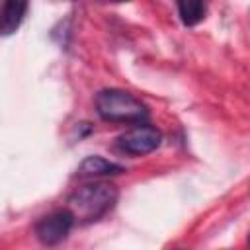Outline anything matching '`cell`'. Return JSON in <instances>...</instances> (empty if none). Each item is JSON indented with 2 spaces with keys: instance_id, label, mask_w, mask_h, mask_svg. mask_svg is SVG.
<instances>
[{
  "instance_id": "obj_1",
  "label": "cell",
  "mask_w": 250,
  "mask_h": 250,
  "mask_svg": "<svg viewBox=\"0 0 250 250\" xmlns=\"http://www.w3.org/2000/svg\"><path fill=\"white\" fill-rule=\"evenodd\" d=\"M117 188L109 182H92L68 195L66 209L72 213L74 223H94L113 209L117 201Z\"/></svg>"
},
{
  "instance_id": "obj_2",
  "label": "cell",
  "mask_w": 250,
  "mask_h": 250,
  "mask_svg": "<svg viewBox=\"0 0 250 250\" xmlns=\"http://www.w3.org/2000/svg\"><path fill=\"white\" fill-rule=\"evenodd\" d=\"M96 111L109 123H143L148 117L146 105L127 90L104 88L96 94Z\"/></svg>"
},
{
  "instance_id": "obj_3",
  "label": "cell",
  "mask_w": 250,
  "mask_h": 250,
  "mask_svg": "<svg viewBox=\"0 0 250 250\" xmlns=\"http://www.w3.org/2000/svg\"><path fill=\"white\" fill-rule=\"evenodd\" d=\"M162 143V133L146 123H137L135 127L127 129L117 137V145L123 152L131 156H145L152 150H156Z\"/></svg>"
},
{
  "instance_id": "obj_4",
  "label": "cell",
  "mask_w": 250,
  "mask_h": 250,
  "mask_svg": "<svg viewBox=\"0 0 250 250\" xmlns=\"http://www.w3.org/2000/svg\"><path fill=\"white\" fill-rule=\"evenodd\" d=\"M72 225H74V217L68 209L53 211L35 223V236L41 244L55 246L68 236Z\"/></svg>"
},
{
  "instance_id": "obj_5",
  "label": "cell",
  "mask_w": 250,
  "mask_h": 250,
  "mask_svg": "<svg viewBox=\"0 0 250 250\" xmlns=\"http://www.w3.org/2000/svg\"><path fill=\"white\" fill-rule=\"evenodd\" d=\"M29 0H2L0 6V35H12L21 25L27 14Z\"/></svg>"
},
{
  "instance_id": "obj_6",
  "label": "cell",
  "mask_w": 250,
  "mask_h": 250,
  "mask_svg": "<svg viewBox=\"0 0 250 250\" xmlns=\"http://www.w3.org/2000/svg\"><path fill=\"white\" fill-rule=\"evenodd\" d=\"M121 172H125V168L121 164L105 160L104 156H98V154L86 156L76 168L78 178H102V176H115Z\"/></svg>"
},
{
  "instance_id": "obj_7",
  "label": "cell",
  "mask_w": 250,
  "mask_h": 250,
  "mask_svg": "<svg viewBox=\"0 0 250 250\" xmlns=\"http://www.w3.org/2000/svg\"><path fill=\"white\" fill-rule=\"evenodd\" d=\"M176 6L184 25H195L205 16V0H176Z\"/></svg>"
},
{
  "instance_id": "obj_8",
  "label": "cell",
  "mask_w": 250,
  "mask_h": 250,
  "mask_svg": "<svg viewBox=\"0 0 250 250\" xmlns=\"http://www.w3.org/2000/svg\"><path fill=\"white\" fill-rule=\"evenodd\" d=\"M113 2H129V0H113Z\"/></svg>"
}]
</instances>
